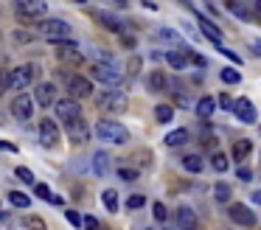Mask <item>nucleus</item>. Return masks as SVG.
<instances>
[{
  "label": "nucleus",
  "instance_id": "46",
  "mask_svg": "<svg viewBox=\"0 0 261 230\" xmlns=\"http://www.w3.org/2000/svg\"><path fill=\"white\" fill-rule=\"evenodd\" d=\"M121 180H138V169H118Z\"/></svg>",
  "mask_w": 261,
  "mask_h": 230
},
{
  "label": "nucleus",
  "instance_id": "42",
  "mask_svg": "<svg viewBox=\"0 0 261 230\" xmlns=\"http://www.w3.org/2000/svg\"><path fill=\"white\" fill-rule=\"evenodd\" d=\"M17 177H20L23 183H34V174H31V169H25V166H20V169H17Z\"/></svg>",
  "mask_w": 261,
  "mask_h": 230
},
{
  "label": "nucleus",
  "instance_id": "19",
  "mask_svg": "<svg viewBox=\"0 0 261 230\" xmlns=\"http://www.w3.org/2000/svg\"><path fill=\"white\" fill-rule=\"evenodd\" d=\"M146 87H149L152 93H163L166 87H169V79H166V73H163V70H152V73L146 76Z\"/></svg>",
  "mask_w": 261,
  "mask_h": 230
},
{
  "label": "nucleus",
  "instance_id": "18",
  "mask_svg": "<svg viewBox=\"0 0 261 230\" xmlns=\"http://www.w3.org/2000/svg\"><path fill=\"white\" fill-rule=\"evenodd\" d=\"M188 140H191V132H188V129H174V132H169V135H166V140H163V143H166L169 149H180V146H185Z\"/></svg>",
  "mask_w": 261,
  "mask_h": 230
},
{
  "label": "nucleus",
  "instance_id": "23",
  "mask_svg": "<svg viewBox=\"0 0 261 230\" xmlns=\"http://www.w3.org/2000/svg\"><path fill=\"white\" fill-rule=\"evenodd\" d=\"M166 62H169L174 70H185L188 68V54H182V51H169V54H166Z\"/></svg>",
  "mask_w": 261,
  "mask_h": 230
},
{
  "label": "nucleus",
  "instance_id": "8",
  "mask_svg": "<svg viewBox=\"0 0 261 230\" xmlns=\"http://www.w3.org/2000/svg\"><path fill=\"white\" fill-rule=\"evenodd\" d=\"M227 216H230V222L239 225V228H256V222H259L256 211H250V208L241 205V202H233V205L227 208Z\"/></svg>",
  "mask_w": 261,
  "mask_h": 230
},
{
  "label": "nucleus",
  "instance_id": "53",
  "mask_svg": "<svg viewBox=\"0 0 261 230\" xmlns=\"http://www.w3.org/2000/svg\"><path fill=\"white\" fill-rule=\"evenodd\" d=\"M76 3H84V0H76Z\"/></svg>",
  "mask_w": 261,
  "mask_h": 230
},
{
  "label": "nucleus",
  "instance_id": "50",
  "mask_svg": "<svg viewBox=\"0 0 261 230\" xmlns=\"http://www.w3.org/2000/svg\"><path fill=\"white\" fill-rule=\"evenodd\" d=\"M250 45H253V51H256V57H261V42H259V39H253Z\"/></svg>",
  "mask_w": 261,
  "mask_h": 230
},
{
  "label": "nucleus",
  "instance_id": "24",
  "mask_svg": "<svg viewBox=\"0 0 261 230\" xmlns=\"http://www.w3.org/2000/svg\"><path fill=\"white\" fill-rule=\"evenodd\" d=\"M65 65H81V54H79V48H59V54H57Z\"/></svg>",
  "mask_w": 261,
  "mask_h": 230
},
{
  "label": "nucleus",
  "instance_id": "16",
  "mask_svg": "<svg viewBox=\"0 0 261 230\" xmlns=\"http://www.w3.org/2000/svg\"><path fill=\"white\" fill-rule=\"evenodd\" d=\"M197 23H200V31H202V34L208 37L216 48L222 45V31H219V25L211 23V20H208V17H202V14H197Z\"/></svg>",
  "mask_w": 261,
  "mask_h": 230
},
{
  "label": "nucleus",
  "instance_id": "14",
  "mask_svg": "<svg viewBox=\"0 0 261 230\" xmlns=\"http://www.w3.org/2000/svg\"><path fill=\"white\" fill-rule=\"evenodd\" d=\"M90 14L104 25V28H107V31H113V34H121V37H124V31H126L124 20H118V17H115V14H110V12H101V9H90Z\"/></svg>",
  "mask_w": 261,
  "mask_h": 230
},
{
  "label": "nucleus",
  "instance_id": "25",
  "mask_svg": "<svg viewBox=\"0 0 261 230\" xmlns=\"http://www.w3.org/2000/svg\"><path fill=\"white\" fill-rule=\"evenodd\" d=\"M155 118H158V124H171L174 107H171V104H158V107H155Z\"/></svg>",
  "mask_w": 261,
  "mask_h": 230
},
{
  "label": "nucleus",
  "instance_id": "40",
  "mask_svg": "<svg viewBox=\"0 0 261 230\" xmlns=\"http://www.w3.org/2000/svg\"><path fill=\"white\" fill-rule=\"evenodd\" d=\"M216 98H219V107H222V110H233V104H236V98H233V96H227V93L216 96Z\"/></svg>",
  "mask_w": 261,
  "mask_h": 230
},
{
  "label": "nucleus",
  "instance_id": "27",
  "mask_svg": "<svg viewBox=\"0 0 261 230\" xmlns=\"http://www.w3.org/2000/svg\"><path fill=\"white\" fill-rule=\"evenodd\" d=\"M230 196H233V188H230L227 183H216L214 185V199H216V202H222V205H225V202H230Z\"/></svg>",
  "mask_w": 261,
  "mask_h": 230
},
{
  "label": "nucleus",
  "instance_id": "13",
  "mask_svg": "<svg viewBox=\"0 0 261 230\" xmlns=\"http://www.w3.org/2000/svg\"><path fill=\"white\" fill-rule=\"evenodd\" d=\"M65 127H68L70 143L81 146V143H87V140H90V127H87V121H84V118H76V121H70V124H65Z\"/></svg>",
  "mask_w": 261,
  "mask_h": 230
},
{
  "label": "nucleus",
  "instance_id": "52",
  "mask_svg": "<svg viewBox=\"0 0 261 230\" xmlns=\"http://www.w3.org/2000/svg\"><path fill=\"white\" fill-rule=\"evenodd\" d=\"M253 202H259L261 205V191H253Z\"/></svg>",
  "mask_w": 261,
  "mask_h": 230
},
{
  "label": "nucleus",
  "instance_id": "37",
  "mask_svg": "<svg viewBox=\"0 0 261 230\" xmlns=\"http://www.w3.org/2000/svg\"><path fill=\"white\" fill-rule=\"evenodd\" d=\"M143 205H146V196L143 194H132L126 199V208H129V211H138V208H143Z\"/></svg>",
  "mask_w": 261,
  "mask_h": 230
},
{
  "label": "nucleus",
  "instance_id": "11",
  "mask_svg": "<svg viewBox=\"0 0 261 230\" xmlns=\"http://www.w3.org/2000/svg\"><path fill=\"white\" fill-rule=\"evenodd\" d=\"M34 104H40V107H54L59 98V90H57V84L54 81H40L34 87Z\"/></svg>",
  "mask_w": 261,
  "mask_h": 230
},
{
  "label": "nucleus",
  "instance_id": "51",
  "mask_svg": "<svg viewBox=\"0 0 261 230\" xmlns=\"http://www.w3.org/2000/svg\"><path fill=\"white\" fill-rule=\"evenodd\" d=\"M177 3H180V6H185V9H194V3H191V0H177Z\"/></svg>",
  "mask_w": 261,
  "mask_h": 230
},
{
  "label": "nucleus",
  "instance_id": "36",
  "mask_svg": "<svg viewBox=\"0 0 261 230\" xmlns=\"http://www.w3.org/2000/svg\"><path fill=\"white\" fill-rule=\"evenodd\" d=\"M34 39H37V34L25 31V28H17V31H14V42H17V45H23V42H34Z\"/></svg>",
  "mask_w": 261,
  "mask_h": 230
},
{
  "label": "nucleus",
  "instance_id": "22",
  "mask_svg": "<svg viewBox=\"0 0 261 230\" xmlns=\"http://www.w3.org/2000/svg\"><path fill=\"white\" fill-rule=\"evenodd\" d=\"M205 169V163L200 154H185L182 157V172H188V174H200Z\"/></svg>",
  "mask_w": 261,
  "mask_h": 230
},
{
  "label": "nucleus",
  "instance_id": "9",
  "mask_svg": "<svg viewBox=\"0 0 261 230\" xmlns=\"http://www.w3.org/2000/svg\"><path fill=\"white\" fill-rule=\"evenodd\" d=\"M34 107L37 104H34V98H31L28 93H17V96L12 98V107H9V110H12V115L17 118V121H31Z\"/></svg>",
  "mask_w": 261,
  "mask_h": 230
},
{
  "label": "nucleus",
  "instance_id": "10",
  "mask_svg": "<svg viewBox=\"0 0 261 230\" xmlns=\"http://www.w3.org/2000/svg\"><path fill=\"white\" fill-rule=\"evenodd\" d=\"M54 110H57V118H59V121H65V124L81 118V104L76 101V98H70V96H68V98H57Z\"/></svg>",
  "mask_w": 261,
  "mask_h": 230
},
{
  "label": "nucleus",
  "instance_id": "35",
  "mask_svg": "<svg viewBox=\"0 0 261 230\" xmlns=\"http://www.w3.org/2000/svg\"><path fill=\"white\" fill-rule=\"evenodd\" d=\"M158 39H163V42H180V34L177 31H171V28H158Z\"/></svg>",
  "mask_w": 261,
  "mask_h": 230
},
{
  "label": "nucleus",
  "instance_id": "20",
  "mask_svg": "<svg viewBox=\"0 0 261 230\" xmlns=\"http://www.w3.org/2000/svg\"><path fill=\"white\" fill-rule=\"evenodd\" d=\"M214 110H216V98H214V96H202V98L197 101V115H200L202 121H208V118L214 115Z\"/></svg>",
  "mask_w": 261,
  "mask_h": 230
},
{
  "label": "nucleus",
  "instance_id": "21",
  "mask_svg": "<svg viewBox=\"0 0 261 230\" xmlns=\"http://www.w3.org/2000/svg\"><path fill=\"white\" fill-rule=\"evenodd\" d=\"M93 172L99 174V177H104V174L110 172V154L107 152H96L93 154Z\"/></svg>",
  "mask_w": 261,
  "mask_h": 230
},
{
  "label": "nucleus",
  "instance_id": "26",
  "mask_svg": "<svg viewBox=\"0 0 261 230\" xmlns=\"http://www.w3.org/2000/svg\"><path fill=\"white\" fill-rule=\"evenodd\" d=\"M250 149H253V143H250L247 138H241L239 143H233V160L241 163V160H244V157L250 154Z\"/></svg>",
  "mask_w": 261,
  "mask_h": 230
},
{
  "label": "nucleus",
  "instance_id": "31",
  "mask_svg": "<svg viewBox=\"0 0 261 230\" xmlns=\"http://www.w3.org/2000/svg\"><path fill=\"white\" fill-rule=\"evenodd\" d=\"M101 202H104V208H107L110 213H115V211H118V194H115L113 188H107V191L101 194Z\"/></svg>",
  "mask_w": 261,
  "mask_h": 230
},
{
  "label": "nucleus",
  "instance_id": "45",
  "mask_svg": "<svg viewBox=\"0 0 261 230\" xmlns=\"http://www.w3.org/2000/svg\"><path fill=\"white\" fill-rule=\"evenodd\" d=\"M81 228H84V230H99V219H93V216H81Z\"/></svg>",
  "mask_w": 261,
  "mask_h": 230
},
{
  "label": "nucleus",
  "instance_id": "44",
  "mask_svg": "<svg viewBox=\"0 0 261 230\" xmlns=\"http://www.w3.org/2000/svg\"><path fill=\"white\" fill-rule=\"evenodd\" d=\"M65 219H68L73 228H81V216L76 213V211H65Z\"/></svg>",
  "mask_w": 261,
  "mask_h": 230
},
{
  "label": "nucleus",
  "instance_id": "28",
  "mask_svg": "<svg viewBox=\"0 0 261 230\" xmlns=\"http://www.w3.org/2000/svg\"><path fill=\"white\" fill-rule=\"evenodd\" d=\"M225 6L230 9V14H233V17H239V20H244V23H250V20H253V14H250L241 3H236V0H227Z\"/></svg>",
  "mask_w": 261,
  "mask_h": 230
},
{
  "label": "nucleus",
  "instance_id": "48",
  "mask_svg": "<svg viewBox=\"0 0 261 230\" xmlns=\"http://www.w3.org/2000/svg\"><path fill=\"white\" fill-rule=\"evenodd\" d=\"M236 177L241 180V183H250V180H253V172H250V169H239Z\"/></svg>",
  "mask_w": 261,
  "mask_h": 230
},
{
  "label": "nucleus",
  "instance_id": "34",
  "mask_svg": "<svg viewBox=\"0 0 261 230\" xmlns=\"http://www.w3.org/2000/svg\"><path fill=\"white\" fill-rule=\"evenodd\" d=\"M211 166H214L216 172H227V154L225 152H214L211 154Z\"/></svg>",
  "mask_w": 261,
  "mask_h": 230
},
{
  "label": "nucleus",
  "instance_id": "30",
  "mask_svg": "<svg viewBox=\"0 0 261 230\" xmlns=\"http://www.w3.org/2000/svg\"><path fill=\"white\" fill-rule=\"evenodd\" d=\"M9 202H12L14 208H25V211H28V205H31V196L23 194V191H12V194H9Z\"/></svg>",
  "mask_w": 261,
  "mask_h": 230
},
{
  "label": "nucleus",
  "instance_id": "47",
  "mask_svg": "<svg viewBox=\"0 0 261 230\" xmlns=\"http://www.w3.org/2000/svg\"><path fill=\"white\" fill-rule=\"evenodd\" d=\"M200 65V68H205V65H208V62H205V57H200V54H194V51H188V65Z\"/></svg>",
  "mask_w": 261,
  "mask_h": 230
},
{
  "label": "nucleus",
  "instance_id": "4",
  "mask_svg": "<svg viewBox=\"0 0 261 230\" xmlns=\"http://www.w3.org/2000/svg\"><path fill=\"white\" fill-rule=\"evenodd\" d=\"M45 12H48L45 0H14V17L25 25L40 20V17H45Z\"/></svg>",
  "mask_w": 261,
  "mask_h": 230
},
{
  "label": "nucleus",
  "instance_id": "29",
  "mask_svg": "<svg viewBox=\"0 0 261 230\" xmlns=\"http://www.w3.org/2000/svg\"><path fill=\"white\" fill-rule=\"evenodd\" d=\"M23 228H25V230H48V225H45V219H42V216L28 213V216L23 219Z\"/></svg>",
  "mask_w": 261,
  "mask_h": 230
},
{
  "label": "nucleus",
  "instance_id": "32",
  "mask_svg": "<svg viewBox=\"0 0 261 230\" xmlns=\"http://www.w3.org/2000/svg\"><path fill=\"white\" fill-rule=\"evenodd\" d=\"M219 79L225 81V84H239L241 76H239V68H222L219 70Z\"/></svg>",
  "mask_w": 261,
  "mask_h": 230
},
{
  "label": "nucleus",
  "instance_id": "15",
  "mask_svg": "<svg viewBox=\"0 0 261 230\" xmlns=\"http://www.w3.org/2000/svg\"><path fill=\"white\" fill-rule=\"evenodd\" d=\"M233 115H236L241 124H256V118H259L256 104L250 101V98H236V104H233Z\"/></svg>",
  "mask_w": 261,
  "mask_h": 230
},
{
  "label": "nucleus",
  "instance_id": "3",
  "mask_svg": "<svg viewBox=\"0 0 261 230\" xmlns=\"http://www.w3.org/2000/svg\"><path fill=\"white\" fill-rule=\"evenodd\" d=\"M57 76H62V81H65V87H68L70 98L81 101V98H90V96H93V81L87 79V76H79V73H65V70H59Z\"/></svg>",
  "mask_w": 261,
  "mask_h": 230
},
{
  "label": "nucleus",
  "instance_id": "54",
  "mask_svg": "<svg viewBox=\"0 0 261 230\" xmlns=\"http://www.w3.org/2000/svg\"><path fill=\"white\" fill-rule=\"evenodd\" d=\"M259 9H261V0H259Z\"/></svg>",
  "mask_w": 261,
  "mask_h": 230
},
{
  "label": "nucleus",
  "instance_id": "33",
  "mask_svg": "<svg viewBox=\"0 0 261 230\" xmlns=\"http://www.w3.org/2000/svg\"><path fill=\"white\" fill-rule=\"evenodd\" d=\"M34 194L40 196V199H51V202H57V205L62 202L59 196H54V194H51V188H48L45 183H37V185H34Z\"/></svg>",
  "mask_w": 261,
  "mask_h": 230
},
{
  "label": "nucleus",
  "instance_id": "5",
  "mask_svg": "<svg viewBox=\"0 0 261 230\" xmlns=\"http://www.w3.org/2000/svg\"><path fill=\"white\" fill-rule=\"evenodd\" d=\"M96 135H99V140L115 143V146L129 143V132H126V127L118 124V121H99V124H96Z\"/></svg>",
  "mask_w": 261,
  "mask_h": 230
},
{
  "label": "nucleus",
  "instance_id": "12",
  "mask_svg": "<svg viewBox=\"0 0 261 230\" xmlns=\"http://www.w3.org/2000/svg\"><path fill=\"white\" fill-rule=\"evenodd\" d=\"M59 127L57 121H51V118H42L40 121V140H42V146H48V149H57L59 146Z\"/></svg>",
  "mask_w": 261,
  "mask_h": 230
},
{
  "label": "nucleus",
  "instance_id": "41",
  "mask_svg": "<svg viewBox=\"0 0 261 230\" xmlns=\"http://www.w3.org/2000/svg\"><path fill=\"white\" fill-rule=\"evenodd\" d=\"M219 54H225V57L233 62V65H239V68H241V57H239L236 51H230V48H222V45H219Z\"/></svg>",
  "mask_w": 261,
  "mask_h": 230
},
{
  "label": "nucleus",
  "instance_id": "43",
  "mask_svg": "<svg viewBox=\"0 0 261 230\" xmlns=\"http://www.w3.org/2000/svg\"><path fill=\"white\" fill-rule=\"evenodd\" d=\"M9 90V70L6 68H0V96Z\"/></svg>",
  "mask_w": 261,
  "mask_h": 230
},
{
  "label": "nucleus",
  "instance_id": "49",
  "mask_svg": "<svg viewBox=\"0 0 261 230\" xmlns=\"http://www.w3.org/2000/svg\"><path fill=\"white\" fill-rule=\"evenodd\" d=\"M0 149H6V152H17V146H14V143H9V140H0Z\"/></svg>",
  "mask_w": 261,
  "mask_h": 230
},
{
  "label": "nucleus",
  "instance_id": "6",
  "mask_svg": "<svg viewBox=\"0 0 261 230\" xmlns=\"http://www.w3.org/2000/svg\"><path fill=\"white\" fill-rule=\"evenodd\" d=\"M70 31H73L70 23L68 20H59V17H48V20L40 23V34L45 37L48 42H54V39H68Z\"/></svg>",
  "mask_w": 261,
  "mask_h": 230
},
{
  "label": "nucleus",
  "instance_id": "17",
  "mask_svg": "<svg viewBox=\"0 0 261 230\" xmlns=\"http://www.w3.org/2000/svg\"><path fill=\"white\" fill-rule=\"evenodd\" d=\"M177 225H180V230H197V213H194V208H188V205L177 208Z\"/></svg>",
  "mask_w": 261,
  "mask_h": 230
},
{
  "label": "nucleus",
  "instance_id": "7",
  "mask_svg": "<svg viewBox=\"0 0 261 230\" xmlns=\"http://www.w3.org/2000/svg\"><path fill=\"white\" fill-rule=\"evenodd\" d=\"M90 76H93L96 81L107 84V87H118V84L124 81V73L118 70V65H101V62H93Z\"/></svg>",
  "mask_w": 261,
  "mask_h": 230
},
{
  "label": "nucleus",
  "instance_id": "38",
  "mask_svg": "<svg viewBox=\"0 0 261 230\" xmlns=\"http://www.w3.org/2000/svg\"><path fill=\"white\" fill-rule=\"evenodd\" d=\"M152 213H155V219H158V222H166V219H169V211H166V205H163V202H155V205H152Z\"/></svg>",
  "mask_w": 261,
  "mask_h": 230
},
{
  "label": "nucleus",
  "instance_id": "2",
  "mask_svg": "<svg viewBox=\"0 0 261 230\" xmlns=\"http://www.w3.org/2000/svg\"><path fill=\"white\" fill-rule=\"evenodd\" d=\"M96 107L104 115H121L126 110V93H121L118 87H110V90L96 96Z\"/></svg>",
  "mask_w": 261,
  "mask_h": 230
},
{
  "label": "nucleus",
  "instance_id": "39",
  "mask_svg": "<svg viewBox=\"0 0 261 230\" xmlns=\"http://www.w3.org/2000/svg\"><path fill=\"white\" fill-rule=\"evenodd\" d=\"M141 65H143L141 57H132L129 59V65H126V76H138V73H141Z\"/></svg>",
  "mask_w": 261,
  "mask_h": 230
},
{
  "label": "nucleus",
  "instance_id": "1",
  "mask_svg": "<svg viewBox=\"0 0 261 230\" xmlns=\"http://www.w3.org/2000/svg\"><path fill=\"white\" fill-rule=\"evenodd\" d=\"M40 76V65L34 62H25V65H17L14 70H9V90L25 93V87H31Z\"/></svg>",
  "mask_w": 261,
  "mask_h": 230
}]
</instances>
